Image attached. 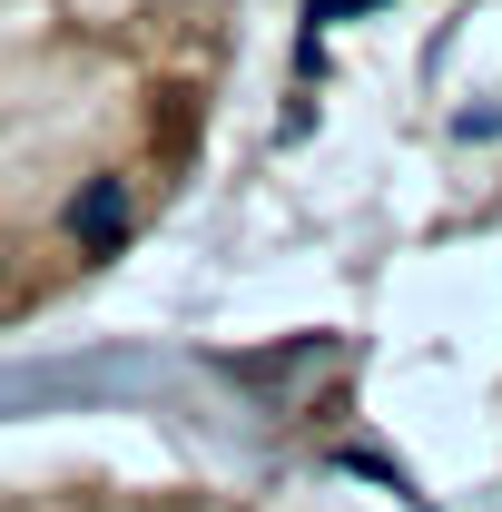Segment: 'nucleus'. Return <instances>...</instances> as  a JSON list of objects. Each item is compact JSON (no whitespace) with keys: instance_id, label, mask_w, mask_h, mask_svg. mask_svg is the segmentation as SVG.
Masks as SVG:
<instances>
[{"instance_id":"1","label":"nucleus","mask_w":502,"mask_h":512,"mask_svg":"<svg viewBox=\"0 0 502 512\" xmlns=\"http://www.w3.org/2000/svg\"><path fill=\"white\" fill-rule=\"evenodd\" d=\"M345 10H375V0H306V20L325 30V20H345Z\"/></svg>"}]
</instances>
